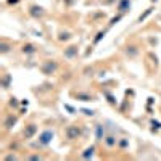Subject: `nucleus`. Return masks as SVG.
<instances>
[{"label":"nucleus","mask_w":161,"mask_h":161,"mask_svg":"<svg viewBox=\"0 0 161 161\" xmlns=\"http://www.w3.org/2000/svg\"><path fill=\"white\" fill-rule=\"evenodd\" d=\"M105 144H107L108 147H113L116 144V139L114 137H107V139H105Z\"/></svg>","instance_id":"nucleus-5"},{"label":"nucleus","mask_w":161,"mask_h":161,"mask_svg":"<svg viewBox=\"0 0 161 161\" xmlns=\"http://www.w3.org/2000/svg\"><path fill=\"white\" fill-rule=\"evenodd\" d=\"M24 52H34V47L32 45H28V47L24 45Z\"/></svg>","instance_id":"nucleus-8"},{"label":"nucleus","mask_w":161,"mask_h":161,"mask_svg":"<svg viewBox=\"0 0 161 161\" xmlns=\"http://www.w3.org/2000/svg\"><path fill=\"white\" fill-rule=\"evenodd\" d=\"M55 69H57V63H52V61H47V63L42 66V71H44V74H52Z\"/></svg>","instance_id":"nucleus-2"},{"label":"nucleus","mask_w":161,"mask_h":161,"mask_svg":"<svg viewBox=\"0 0 161 161\" xmlns=\"http://www.w3.org/2000/svg\"><path fill=\"white\" fill-rule=\"evenodd\" d=\"M52 137H53V132L52 131H45L44 134H40L39 142L42 145H48V144H50V140H52Z\"/></svg>","instance_id":"nucleus-1"},{"label":"nucleus","mask_w":161,"mask_h":161,"mask_svg":"<svg viewBox=\"0 0 161 161\" xmlns=\"http://www.w3.org/2000/svg\"><path fill=\"white\" fill-rule=\"evenodd\" d=\"M76 135H79V129L77 127H69L68 129V139H74Z\"/></svg>","instance_id":"nucleus-3"},{"label":"nucleus","mask_w":161,"mask_h":161,"mask_svg":"<svg viewBox=\"0 0 161 161\" xmlns=\"http://www.w3.org/2000/svg\"><path fill=\"white\" fill-rule=\"evenodd\" d=\"M34 132H36V126H34V124H31L28 131H24V135H26V137H31V135H32Z\"/></svg>","instance_id":"nucleus-4"},{"label":"nucleus","mask_w":161,"mask_h":161,"mask_svg":"<svg viewBox=\"0 0 161 161\" xmlns=\"http://www.w3.org/2000/svg\"><path fill=\"white\" fill-rule=\"evenodd\" d=\"M150 11H152V8H148V10L145 11V13H144V15H142V16L139 18V23H142V21H144V20H145V18H147L148 15H150Z\"/></svg>","instance_id":"nucleus-7"},{"label":"nucleus","mask_w":161,"mask_h":161,"mask_svg":"<svg viewBox=\"0 0 161 161\" xmlns=\"http://www.w3.org/2000/svg\"><path fill=\"white\" fill-rule=\"evenodd\" d=\"M15 121H16L15 118H13V116H10L8 119H7V122H5V127H7V129H10V127H11V124H15Z\"/></svg>","instance_id":"nucleus-6"}]
</instances>
